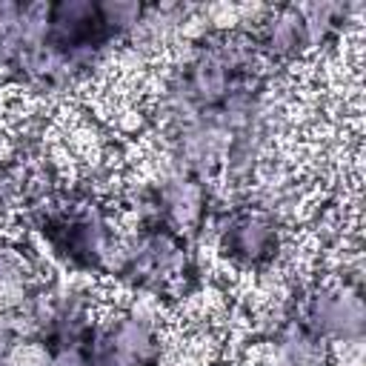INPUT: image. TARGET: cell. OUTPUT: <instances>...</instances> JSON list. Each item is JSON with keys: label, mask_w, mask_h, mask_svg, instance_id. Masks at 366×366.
<instances>
[{"label": "cell", "mask_w": 366, "mask_h": 366, "mask_svg": "<svg viewBox=\"0 0 366 366\" xmlns=\"http://www.w3.org/2000/svg\"><path fill=\"white\" fill-rule=\"evenodd\" d=\"M34 226L46 243L74 269L106 272L112 232L103 206L86 194L54 197L34 212Z\"/></svg>", "instance_id": "obj_1"}, {"label": "cell", "mask_w": 366, "mask_h": 366, "mask_svg": "<svg viewBox=\"0 0 366 366\" xmlns=\"http://www.w3.org/2000/svg\"><path fill=\"white\" fill-rule=\"evenodd\" d=\"M117 274L137 289H149L163 297L186 295L197 277L189 237L152 212L143 220L134 252L123 260Z\"/></svg>", "instance_id": "obj_2"}, {"label": "cell", "mask_w": 366, "mask_h": 366, "mask_svg": "<svg viewBox=\"0 0 366 366\" xmlns=\"http://www.w3.org/2000/svg\"><path fill=\"white\" fill-rule=\"evenodd\" d=\"M80 366H160L152 326L137 317H120L103 329L92 326L80 349Z\"/></svg>", "instance_id": "obj_3"}, {"label": "cell", "mask_w": 366, "mask_h": 366, "mask_svg": "<svg viewBox=\"0 0 366 366\" xmlns=\"http://www.w3.org/2000/svg\"><path fill=\"white\" fill-rule=\"evenodd\" d=\"M280 229L277 220L252 206H240L226 214L220 226V252L246 269H263L277 257Z\"/></svg>", "instance_id": "obj_4"}]
</instances>
